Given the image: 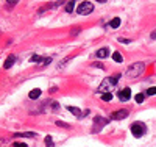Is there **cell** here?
<instances>
[{
	"instance_id": "7c38bea8",
	"label": "cell",
	"mask_w": 156,
	"mask_h": 147,
	"mask_svg": "<svg viewBox=\"0 0 156 147\" xmlns=\"http://www.w3.org/2000/svg\"><path fill=\"white\" fill-rule=\"evenodd\" d=\"M39 95H41V89H37V88H36V89H31V91H30L28 97H30V99H37Z\"/></svg>"
},
{
	"instance_id": "44dd1931",
	"label": "cell",
	"mask_w": 156,
	"mask_h": 147,
	"mask_svg": "<svg viewBox=\"0 0 156 147\" xmlns=\"http://www.w3.org/2000/svg\"><path fill=\"white\" fill-rule=\"evenodd\" d=\"M147 95H156V88H150V89H147Z\"/></svg>"
},
{
	"instance_id": "9c48e42d",
	"label": "cell",
	"mask_w": 156,
	"mask_h": 147,
	"mask_svg": "<svg viewBox=\"0 0 156 147\" xmlns=\"http://www.w3.org/2000/svg\"><path fill=\"white\" fill-rule=\"evenodd\" d=\"M95 56H97V58H100V60H103V58H106V56H109V49H108V47H103V49L97 50Z\"/></svg>"
},
{
	"instance_id": "30bf717a",
	"label": "cell",
	"mask_w": 156,
	"mask_h": 147,
	"mask_svg": "<svg viewBox=\"0 0 156 147\" xmlns=\"http://www.w3.org/2000/svg\"><path fill=\"white\" fill-rule=\"evenodd\" d=\"M67 110H69L72 114H75L77 117H83L84 114H87V111H84V113H83V111H80L77 106H67Z\"/></svg>"
},
{
	"instance_id": "8992f818",
	"label": "cell",
	"mask_w": 156,
	"mask_h": 147,
	"mask_svg": "<svg viewBox=\"0 0 156 147\" xmlns=\"http://www.w3.org/2000/svg\"><path fill=\"white\" fill-rule=\"evenodd\" d=\"M128 116V110H119V111H114L111 114V119L114 121H120V119H125Z\"/></svg>"
},
{
	"instance_id": "7a4b0ae2",
	"label": "cell",
	"mask_w": 156,
	"mask_h": 147,
	"mask_svg": "<svg viewBox=\"0 0 156 147\" xmlns=\"http://www.w3.org/2000/svg\"><path fill=\"white\" fill-rule=\"evenodd\" d=\"M144 69H145V64L139 61V63L131 64L130 67L127 69V75L130 77V78H136V77L140 75V74H144Z\"/></svg>"
},
{
	"instance_id": "9a60e30c",
	"label": "cell",
	"mask_w": 156,
	"mask_h": 147,
	"mask_svg": "<svg viewBox=\"0 0 156 147\" xmlns=\"http://www.w3.org/2000/svg\"><path fill=\"white\" fill-rule=\"evenodd\" d=\"M44 141H45V146H47V147H53V146H55V144H53V139H52L50 135H47Z\"/></svg>"
},
{
	"instance_id": "d6986e66",
	"label": "cell",
	"mask_w": 156,
	"mask_h": 147,
	"mask_svg": "<svg viewBox=\"0 0 156 147\" xmlns=\"http://www.w3.org/2000/svg\"><path fill=\"white\" fill-rule=\"evenodd\" d=\"M41 60H42V58L37 56V55H33L31 58H30V61H31V63H41Z\"/></svg>"
},
{
	"instance_id": "277c9868",
	"label": "cell",
	"mask_w": 156,
	"mask_h": 147,
	"mask_svg": "<svg viewBox=\"0 0 156 147\" xmlns=\"http://www.w3.org/2000/svg\"><path fill=\"white\" fill-rule=\"evenodd\" d=\"M78 14H81V16H87V14H91L94 11V5L91 2H81L80 3V6L77 8Z\"/></svg>"
},
{
	"instance_id": "52a82bcc",
	"label": "cell",
	"mask_w": 156,
	"mask_h": 147,
	"mask_svg": "<svg viewBox=\"0 0 156 147\" xmlns=\"http://www.w3.org/2000/svg\"><path fill=\"white\" fill-rule=\"evenodd\" d=\"M131 97V89L130 88H125V89H122L119 92V99L122 100V102H127V100H130Z\"/></svg>"
},
{
	"instance_id": "cb8c5ba5",
	"label": "cell",
	"mask_w": 156,
	"mask_h": 147,
	"mask_svg": "<svg viewBox=\"0 0 156 147\" xmlns=\"http://www.w3.org/2000/svg\"><path fill=\"white\" fill-rule=\"evenodd\" d=\"M119 41H120V42H123V44H130V42H131L130 39H122V38H120Z\"/></svg>"
},
{
	"instance_id": "ac0fdd59",
	"label": "cell",
	"mask_w": 156,
	"mask_h": 147,
	"mask_svg": "<svg viewBox=\"0 0 156 147\" xmlns=\"http://www.w3.org/2000/svg\"><path fill=\"white\" fill-rule=\"evenodd\" d=\"M74 6H75V2H67L66 11H67V13H72V11H74Z\"/></svg>"
},
{
	"instance_id": "e0dca14e",
	"label": "cell",
	"mask_w": 156,
	"mask_h": 147,
	"mask_svg": "<svg viewBox=\"0 0 156 147\" xmlns=\"http://www.w3.org/2000/svg\"><path fill=\"white\" fill-rule=\"evenodd\" d=\"M102 100H103V102H111V100H112V94H111V92L103 94V95H102Z\"/></svg>"
},
{
	"instance_id": "d4e9b609",
	"label": "cell",
	"mask_w": 156,
	"mask_h": 147,
	"mask_svg": "<svg viewBox=\"0 0 156 147\" xmlns=\"http://www.w3.org/2000/svg\"><path fill=\"white\" fill-rule=\"evenodd\" d=\"M16 3H17V2H8L6 5H8V6H13V5H16Z\"/></svg>"
},
{
	"instance_id": "7402d4cb",
	"label": "cell",
	"mask_w": 156,
	"mask_h": 147,
	"mask_svg": "<svg viewBox=\"0 0 156 147\" xmlns=\"http://www.w3.org/2000/svg\"><path fill=\"white\" fill-rule=\"evenodd\" d=\"M13 147H28L27 144H24V142H14Z\"/></svg>"
},
{
	"instance_id": "5b68a950",
	"label": "cell",
	"mask_w": 156,
	"mask_h": 147,
	"mask_svg": "<svg viewBox=\"0 0 156 147\" xmlns=\"http://www.w3.org/2000/svg\"><path fill=\"white\" fill-rule=\"evenodd\" d=\"M109 122V119H105V117H95V121H94V131H100L102 127L106 125V124Z\"/></svg>"
},
{
	"instance_id": "8fae6325",
	"label": "cell",
	"mask_w": 156,
	"mask_h": 147,
	"mask_svg": "<svg viewBox=\"0 0 156 147\" xmlns=\"http://www.w3.org/2000/svg\"><path fill=\"white\" fill-rule=\"evenodd\" d=\"M14 61H16V56H14V55H10L8 58H6V61L3 63V67H5V69H10L11 66L14 64Z\"/></svg>"
},
{
	"instance_id": "ffe728a7",
	"label": "cell",
	"mask_w": 156,
	"mask_h": 147,
	"mask_svg": "<svg viewBox=\"0 0 156 147\" xmlns=\"http://www.w3.org/2000/svg\"><path fill=\"white\" fill-rule=\"evenodd\" d=\"M56 125H58V127H63V128H70V125H69V124L61 122V121H56Z\"/></svg>"
},
{
	"instance_id": "3957f363",
	"label": "cell",
	"mask_w": 156,
	"mask_h": 147,
	"mask_svg": "<svg viewBox=\"0 0 156 147\" xmlns=\"http://www.w3.org/2000/svg\"><path fill=\"white\" fill-rule=\"evenodd\" d=\"M147 133V125L144 122H134L131 125V135L134 138H140Z\"/></svg>"
},
{
	"instance_id": "ba28073f",
	"label": "cell",
	"mask_w": 156,
	"mask_h": 147,
	"mask_svg": "<svg viewBox=\"0 0 156 147\" xmlns=\"http://www.w3.org/2000/svg\"><path fill=\"white\" fill-rule=\"evenodd\" d=\"M37 135L35 131H22V133H14V138H36Z\"/></svg>"
},
{
	"instance_id": "5bb4252c",
	"label": "cell",
	"mask_w": 156,
	"mask_h": 147,
	"mask_svg": "<svg viewBox=\"0 0 156 147\" xmlns=\"http://www.w3.org/2000/svg\"><path fill=\"white\" fill-rule=\"evenodd\" d=\"M109 25H111V28H119V27H120V19L119 17H114Z\"/></svg>"
},
{
	"instance_id": "4fadbf2b",
	"label": "cell",
	"mask_w": 156,
	"mask_h": 147,
	"mask_svg": "<svg viewBox=\"0 0 156 147\" xmlns=\"http://www.w3.org/2000/svg\"><path fill=\"white\" fill-rule=\"evenodd\" d=\"M112 60L116 61V63H122V61H123V56H122L119 52H114L112 53Z\"/></svg>"
},
{
	"instance_id": "2e32d148",
	"label": "cell",
	"mask_w": 156,
	"mask_h": 147,
	"mask_svg": "<svg viewBox=\"0 0 156 147\" xmlns=\"http://www.w3.org/2000/svg\"><path fill=\"white\" fill-rule=\"evenodd\" d=\"M136 102L138 103H142L144 102V99H145V94H144V92H139V94H136Z\"/></svg>"
},
{
	"instance_id": "6da1fadb",
	"label": "cell",
	"mask_w": 156,
	"mask_h": 147,
	"mask_svg": "<svg viewBox=\"0 0 156 147\" xmlns=\"http://www.w3.org/2000/svg\"><path fill=\"white\" fill-rule=\"evenodd\" d=\"M120 75H116V77H109V78H105L102 84L98 86V92H105V94H108V92H111V89H114V86L117 84V78H119Z\"/></svg>"
},
{
	"instance_id": "603a6c76",
	"label": "cell",
	"mask_w": 156,
	"mask_h": 147,
	"mask_svg": "<svg viewBox=\"0 0 156 147\" xmlns=\"http://www.w3.org/2000/svg\"><path fill=\"white\" fill-rule=\"evenodd\" d=\"M8 144H6V139H3V138H0V147H6Z\"/></svg>"
}]
</instances>
